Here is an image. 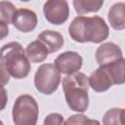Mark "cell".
<instances>
[{
  "label": "cell",
  "mask_w": 125,
  "mask_h": 125,
  "mask_svg": "<svg viewBox=\"0 0 125 125\" xmlns=\"http://www.w3.org/2000/svg\"><path fill=\"white\" fill-rule=\"evenodd\" d=\"M68 33L72 40L79 43H102L108 37L109 28L105 21L99 16H78L70 22Z\"/></svg>",
  "instance_id": "6da1fadb"
},
{
  "label": "cell",
  "mask_w": 125,
  "mask_h": 125,
  "mask_svg": "<svg viewBox=\"0 0 125 125\" xmlns=\"http://www.w3.org/2000/svg\"><path fill=\"white\" fill-rule=\"evenodd\" d=\"M88 77L83 72H74L62 79V90L67 105L73 111L84 112L89 106Z\"/></svg>",
  "instance_id": "7a4b0ae2"
},
{
  "label": "cell",
  "mask_w": 125,
  "mask_h": 125,
  "mask_svg": "<svg viewBox=\"0 0 125 125\" xmlns=\"http://www.w3.org/2000/svg\"><path fill=\"white\" fill-rule=\"evenodd\" d=\"M0 62L16 79H23L30 72V62L25 50L17 41L9 42L0 48Z\"/></svg>",
  "instance_id": "3957f363"
},
{
  "label": "cell",
  "mask_w": 125,
  "mask_h": 125,
  "mask_svg": "<svg viewBox=\"0 0 125 125\" xmlns=\"http://www.w3.org/2000/svg\"><path fill=\"white\" fill-rule=\"evenodd\" d=\"M88 82L89 87L98 93L108 90L114 84H123L125 82L124 58L108 64L100 65L88 77Z\"/></svg>",
  "instance_id": "277c9868"
},
{
  "label": "cell",
  "mask_w": 125,
  "mask_h": 125,
  "mask_svg": "<svg viewBox=\"0 0 125 125\" xmlns=\"http://www.w3.org/2000/svg\"><path fill=\"white\" fill-rule=\"evenodd\" d=\"M38 114L39 107L32 96L25 94L16 99L12 110L13 122L16 125H35Z\"/></svg>",
  "instance_id": "5b68a950"
},
{
  "label": "cell",
  "mask_w": 125,
  "mask_h": 125,
  "mask_svg": "<svg viewBox=\"0 0 125 125\" xmlns=\"http://www.w3.org/2000/svg\"><path fill=\"white\" fill-rule=\"evenodd\" d=\"M61 78V72L53 63H43L34 74V86L38 92L52 95L58 90Z\"/></svg>",
  "instance_id": "8992f818"
},
{
  "label": "cell",
  "mask_w": 125,
  "mask_h": 125,
  "mask_svg": "<svg viewBox=\"0 0 125 125\" xmlns=\"http://www.w3.org/2000/svg\"><path fill=\"white\" fill-rule=\"evenodd\" d=\"M45 19L52 24L64 23L69 16V7L66 0H47L43 6Z\"/></svg>",
  "instance_id": "52a82bcc"
},
{
  "label": "cell",
  "mask_w": 125,
  "mask_h": 125,
  "mask_svg": "<svg viewBox=\"0 0 125 125\" xmlns=\"http://www.w3.org/2000/svg\"><path fill=\"white\" fill-rule=\"evenodd\" d=\"M83 63L82 57L74 51H66L60 54L54 61V65L63 74H72L81 69Z\"/></svg>",
  "instance_id": "ba28073f"
},
{
  "label": "cell",
  "mask_w": 125,
  "mask_h": 125,
  "mask_svg": "<svg viewBox=\"0 0 125 125\" xmlns=\"http://www.w3.org/2000/svg\"><path fill=\"white\" fill-rule=\"evenodd\" d=\"M12 22L19 31L27 33L35 29L38 22V19L37 15L32 10L21 8L16 10Z\"/></svg>",
  "instance_id": "9c48e42d"
},
{
  "label": "cell",
  "mask_w": 125,
  "mask_h": 125,
  "mask_svg": "<svg viewBox=\"0 0 125 125\" xmlns=\"http://www.w3.org/2000/svg\"><path fill=\"white\" fill-rule=\"evenodd\" d=\"M95 57L99 65H104L122 59L123 55L118 45L113 42H105L97 48Z\"/></svg>",
  "instance_id": "30bf717a"
},
{
  "label": "cell",
  "mask_w": 125,
  "mask_h": 125,
  "mask_svg": "<svg viewBox=\"0 0 125 125\" xmlns=\"http://www.w3.org/2000/svg\"><path fill=\"white\" fill-rule=\"evenodd\" d=\"M37 39L46 46L49 53L59 51L64 43L62 35L55 30H44L37 36Z\"/></svg>",
  "instance_id": "8fae6325"
},
{
  "label": "cell",
  "mask_w": 125,
  "mask_h": 125,
  "mask_svg": "<svg viewBox=\"0 0 125 125\" xmlns=\"http://www.w3.org/2000/svg\"><path fill=\"white\" fill-rule=\"evenodd\" d=\"M107 19L113 29L123 30L125 28V4L123 2L113 4L108 11Z\"/></svg>",
  "instance_id": "7c38bea8"
},
{
  "label": "cell",
  "mask_w": 125,
  "mask_h": 125,
  "mask_svg": "<svg viewBox=\"0 0 125 125\" xmlns=\"http://www.w3.org/2000/svg\"><path fill=\"white\" fill-rule=\"evenodd\" d=\"M25 54L30 62L37 63V62H42L43 61L46 60V58L49 55V51L46 48V46L37 39L35 41H32L26 46Z\"/></svg>",
  "instance_id": "4fadbf2b"
},
{
  "label": "cell",
  "mask_w": 125,
  "mask_h": 125,
  "mask_svg": "<svg viewBox=\"0 0 125 125\" xmlns=\"http://www.w3.org/2000/svg\"><path fill=\"white\" fill-rule=\"evenodd\" d=\"M104 5V0H73V7L77 14L84 15L98 12Z\"/></svg>",
  "instance_id": "5bb4252c"
},
{
  "label": "cell",
  "mask_w": 125,
  "mask_h": 125,
  "mask_svg": "<svg viewBox=\"0 0 125 125\" xmlns=\"http://www.w3.org/2000/svg\"><path fill=\"white\" fill-rule=\"evenodd\" d=\"M123 117H124V109L123 108H110L107 110L103 118V123L104 125L108 124H123Z\"/></svg>",
  "instance_id": "9a60e30c"
},
{
  "label": "cell",
  "mask_w": 125,
  "mask_h": 125,
  "mask_svg": "<svg viewBox=\"0 0 125 125\" xmlns=\"http://www.w3.org/2000/svg\"><path fill=\"white\" fill-rule=\"evenodd\" d=\"M16 12L15 5L10 1H0V21L9 24L12 22L14 14Z\"/></svg>",
  "instance_id": "2e32d148"
},
{
  "label": "cell",
  "mask_w": 125,
  "mask_h": 125,
  "mask_svg": "<svg viewBox=\"0 0 125 125\" xmlns=\"http://www.w3.org/2000/svg\"><path fill=\"white\" fill-rule=\"evenodd\" d=\"M64 123L65 124H91V123L99 124V121L91 120L86 115H83V114H74L70 116Z\"/></svg>",
  "instance_id": "e0dca14e"
},
{
  "label": "cell",
  "mask_w": 125,
  "mask_h": 125,
  "mask_svg": "<svg viewBox=\"0 0 125 125\" xmlns=\"http://www.w3.org/2000/svg\"><path fill=\"white\" fill-rule=\"evenodd\" d=\"M44 125H49V124H63V117L60 113H50L46 116L44 119Z\"/></svg>",
  "instance_id": "ac0fdd59"
},
{
  "label": "cell",
  "mask_w": 125,
  "mask_h": 125,
  "mask_svg": "<svg viewBox=\"0 0 125 125\" xmlns=\"http://www.w3.org/2000/svg\"><path fill=\"white\" fill-rule=\"evenodd\" d=\"M10 73L8 72L5 65L0 62V88H3L10 81Z\"/></svg>",
  "instance_id": "d6986e66"
},
{
  "label": "cell",
  "mask_w": 125,
  "mask_h": 125,
  "mask_svg": "<svg viewBox=\"0 0 125 125\" xmlns=\"http://www.w3.org/2000/svg\"><path fill=\"white\" fill-rule=\"evenodd\" d=\"M7 102H8V94H7V91H6V89L4 87L3 88H0V110H3L6 107Z\"/></svg>",
  "instance_id": "ffe728a7"
},
{
  "label": "cell",
  "mask_w": 125,
  "mask_h": 125,
  "mask_svg": "<svg viewBox=\"0 0 125 125\" xmlns=\"http://www.w3.org/2000/svg\"><path fill=\"white\" fill-rule=\"evenodd\" d=\"M9 35V27L8 24L0 21V40L6 38Z\"/></svg>",
  "instance_id": "44dd1931"
},
{
  "label": "cell",
  "mask_w": 125,
  "mask_h": 125,
  "mask_svg": "<svg viewBox=\"0 0 125 125\" xmlns=\"http://www.w3.org/2000/svg\"><path fill=\"white\" fill-rule=\"evenodd\" d=\"M21 1H22V2H28V1H30V0H21Z\"/></svg>",
  "instance_id": "7402d4cb"
},
{
  "label": "cell",
  "mask_w": 125,
  "mask_h": 125,
  "mask_svg": "<svg viewBox=\"0 0 125 125\" xmlns=\"http://www.w3.org/2000/svg\"><path fill=\"white\" fill-rule=\"evenodd\" d=\"M0 124H3V122H2V121H1V120H0Z\"/></svg>",
  "instance_id": "603a6c76"
}]
</instances>
